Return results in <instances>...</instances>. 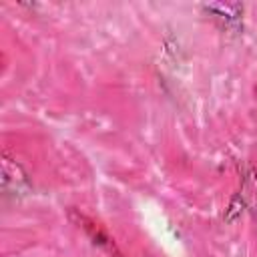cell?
<instances>
[{
	"label": "cell",
	"mask_w": 257,
	"mask_h": 257,
	"mask_svg": "<svg viewBox=\"0 0 257 257\" xmlns=\"http://www.w3.org/2000/svg\"><path fill=\"white\" fill-rule=\"evenodd\" d=\"M68 219H70L80 231H84V235H86L98 249H102L106 255H110V257H124L122 251L118 249L116 241H114V239L106 233V229H104L100 223H96L92 217H88V215L82 213L80 209L70 207V209H68Z\"/></svg>",
	"instance_id": "obj_1"
},
{
	"label": "cell",
	"mask_w": 257,
	"mask_h": 257,
	"mask_svg": "<svg viewBox=\"0 0 257 257\" xmlns=\"http://www.w3.org/2000/svg\"><path fill=\"white\" fill-rule=\"evenodd\" d=\"M30 189V181L28 175L24 173V169L12 161L6 153L2 157V191L4 195H24Z\"/></svg>",
	"instance_id": "obj_2"
},
{
	"label": "cell",
	"mask_w": 257,
	"mask_h": 257,
	"mask_svg": "<svg viewBox=\"0 0 257 257\" xmlns=\"http://www.w3.org/2000/svg\"><path fill=\"white\" fill-rule=\"evenodd\" d=\"M207 8V12H211L215 18H219V20H223L225 22V26L229 28V26H237L239 22H241V6L239 4H209V6H205Z\"/></svg>",
	"instance_id": "obj_3"
},
{
	"label": "cell",
	"mask_w": 257,
	"mask_h": 257,
	"mask_svg": "<svg viewBox=\"0 0 257 257\" xmlns=\"http://www.w3.org/2000/svg\"><path fill=\"white\" fill-rule=\"evenodd\" d=\"M255 92H257V86H255Z\"/></svg>",
	"instance_id": "obj_4"
}]
</instances>
